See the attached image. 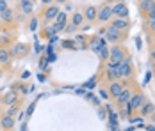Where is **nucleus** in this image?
Returning <instances> with one entry per match:
<instances>
[{
	"instance_id": "obj_9",
	"label": "nucleus",
	"mask_w": 155,
	"mask_h": 131,
	"mask_svg": "<svg viewBox=\"0 0 155 131\" xmlns=\"http://www.w3.org/2000/svg\"><path fill=\"white\" fill-rule=\"evenodd\" d=\"M0 25H5V27H15V25H18L15 7H9L4 13H0Z\"/></svg>"
},
{
	"instance_id": "obj_11",
	"label": "nucleus",
	"mask_w": 155,
	"mask_h": 131,
	"mask_svg": "<svg viewBox=\"0 0 155 131\" xmlns=\"http://www.w3.org/2000/svg\"><path fill=\"white\" fill-rule=\"evenodd\" d=\"M82 14H84L86 23L94 25V23H96V18H98V5H94V4L84 5V7H82Z\"/></svg>"
},
{
	"instance_id": "obj_28",
	"label": "nucleus",
	"mask_w": 155,
	"mask_h": 131,
	"mask_svg": "<svg viewBox=\"0 0 155 131\" xmlns=\"http://www.w3.org/2000/svg\"><path fill=\"white\" fill-rule=\"evenodd\" d=\"M55 21L61 23V25H66V23H68V13H66V11H61V13L57 14V18H55Z\"/></svg>"
},
{
	"instance_id": "obj_40",
	"label": "nucleus",
	"mask_w": 155,
	"mask_h": 131,
	"mask_svg": "<svg viewBox=\"0 0 155 131\" xmlns=\"http://www.w3.org/2000/svg\"><path fill=\"white\" fill-rule=\"evenodd\" d=\"M150 64H152V69H153V74H155V60H152Z\"/></svg>"
},
{
	"instance_id": "obj_19",
	"label": "nucleus",
	"mask_w": 155,
	"mask_h": 131,
	"mask_svg": "<svg viewBox=\"0 0 155 131\" xmlns=\"http://www.w3.org/2000/svg\"><path fill=\"white\" fill-rule=\"evenodd\" d=\"M21 106H23V98H20L16 103L9 104L7 108H4V114L11 117H18V114H21Z\"/></svg>"
},
{
	"instance_id": "obj_13",
	"label": "nucleus",
	"mask_w": 155,
	"mask_h": 131,
	"mask_svg": "<svg viewBox=\"0 0 155 131\" xmlns=\"http://www.w3.org/2000/svg\"><path fill=\"white\" fill-rule=\"evenodd\" d=\"M112 16L114 18H125V20L130 18V11H128V5H127L125 0H118L112 5Z\"/></svg>"
},
{
	"instance_id": "obj_16",
	"label": "nucleus",
	"mask_w": 155,
	"mask_h": 131,
	"mask_svg": "<svg viewBox=\"0 0 155 131\" xmlns=\"http://www.w3.org/2000/svg\"><path fill=\"white\" fill-rule=\"evenodd\" d=\"M136 83H137V82H136ZM132 89H134V83H132V85H127V87L121 90V94H120V96L114 99V103H116V106H118V108H123L125 104L130 101V96H132Z\"/></svg>"
},
{
	"instance_id": "obj_15",
	"label": "nucleus",
	"mask_w": 155,
	"mask_h": 131,
	"mask_svg": "<svg viewBox=\"0 0 155 131\" xmlns=\"http://www.w3.org/2000/svg\"><path fill=\"white\" fill-rule=\"evenodd\" d=\"M107 27L109 29H116V30H130L132 21H130V18L128 20H125V18H112L107 23Z\"/></svg>"
},
{
	"instance_id": "obj_21",
	"label": "nucleus",
	"mask_w": 155,
	"mask_h": 131,
	"mask_svg": "<svg viewBox=\"0 0 155 131\" xmlns=\"http://www.w3.org/2000/svg\"><path fill=\"white\" fill-rule=\"evenodd\" d=\"M155 0H137V7H139V13H141V18L146 14L152 7H153Z\"/></svg>"
},
{
	"instance_id": "obj_10",
	"label": "nucleus",
	"mask_w": 155,
	"mask_h": 131,
	"mask_svg": "<svg viewBox=\"0 0 155 131\" xmlns=\"http://www.w3.org/2000/svg\"><path fill=\"white\" fill-rule=\"evenodd\" d=\"M128 83L123 82V80H112V82H109L107 83V92H109V98H112V99H116L120 94H121V90L127 87Z\"/></svg>"
},
{
	"instance_id": "obj_34",
	"label": "nucleus",
	"mask_w": 155,
	"mask_h": 131,
	"mask_svg": "<svg viewBox=\"0 0 155 131\" xmlns=\"http://www.w3.org/2000/svg\"><path fill=\"white\" fill-rule=\"evenodd\" d=\"M98 115H100V119H105V108H98Z\"/></svg>"
},
{
	"instance_id": "obj_20",
	"label": "nucleus",
	"mask_w": 155,
	"mask_h": 131,
	"mask_svg": "<svg viewBox=\"0 0 155 131\" xmlns=\"http://www.w3.org/2000/svg\"><path fill=\"white\" fill-rule=\"evenodd\" d=\"M137 112H139L141 117H150V114H153V112H155V104L152 101H148V99H146Z\"/></svg>"
},
{
	"instance_id": "obj_38",
	"label": "nucleus",
	"mask_w": 155,
	"mask_h": 131,
	"mask_svg": "<svg viewBox=\"0 0 155 131\" xmlns=\"http://www.w3.org/2000/svg\"><path fill=\"white\" fill-rule=\"evenodd\" d=\"M64 7H66V13H68V11H70V9H71V4H70V2H68V4H64Z\"/></svg>"
},
{
	"instance_id": "obj_14",
	"label": "nucleus",
	"mask_w": 155,
	"mask_h": 131,
	"mask_svg": "<svg viewBox=\"0 0 155 131\" xmlns=\"http://www.w3.org/2000/svg\"><path fill=\"white\" fill-rule=\"evenodd\" d=\"M104 44H107V41H105L104 37H100L98 34H94V36H91V37L87 39V50H91L94 55H98V51H100V48H102Z\"/></svg>"
},
{
	"instance_id": "obj_39",
	"label": "nucleus",
	"mask_w": 155,
	"mask_h": 131,
	"mask_svg": "<svg viewBox=\"0 0 155 131\" xmlns=\"http://www.w3.org/2000/svg\"><path fill=\"white\" fill-rule=\"evenodd\" d=\"M148 119H150L152 122H155V112H153V114H150V117H148Z\"/></svg>"
},
{
	"instance_id": "obj_24",
	"label": "nucleus",
	"mask_w": 155,
	"mask_h": 131,
	"mask_svg": "<svg viewBox=\"0 0 155 131\" xmlns=\"http://www.w3.org/2000/svg\"><path fill=\"white\" fill-rule=\"evenodd\" d=\"M143 30L146 32V36H153L155 34V20H143Z\"/></svg>"
},
{
	"instance_id": "obj_29",
	"label": "nucleus",
	"mask_w": 155,
	"mask_h": 131,
	"mask_svg": "<svg viewBox=\"0 0 155 131\" xmlns=\"http://www.w3.org/2000/svg\"><path fill=\"white\" fill-rule=\"evenodd\" d=\"M77 30H78V29L75 27V25H73V23H70V21H68V23L64 25V30H62V32H66L68 36H71V34H75Z\"/></svg>"
},
{
	"instance_id": "obj_1",
	"label": "nucleus",
	"mask_w": 155,
	"mask_h": 131,
	"mask_svg": "<svg viewBox=\"0 0 155 131\" xmlns=\"http://www.w3.org/2000/svg\"><path fill=\"white\" fill-rule=\"evenodd\" d=\"M118 69H120V76H121L123 82L130 83V85L136 83V67H134V62H132L130 55L118 64Z\"/></svg>"
},
{
	"instance_id": "obj_37",
	"label": "nucleus",
	"mask_w": 155,
	"mask_h": 131,
	"mask_svg": "<svg viewBox=\"0 0 155 131\" xmlns=\"http://www.w3.org/2000/svg\"><path fill=\"white\" fill-rule=\"evenodd\" d=\"M68 2H70V0H55L57 5H64V4H68Z\"/></svg>"
},
{
	"instance_id": "obj_43",
	"label": "nucleus",
	"mask_w": 155,
	"mask_h": 131,
	"mask_svg": "<svg viewBox=\"0 0 155 131\" xmlns=\"http://www.w3.org/2000/svg\"><path fill=\"white\" fill-rule=\"evenodd\" d=\"M152 46H155V44H152Z\"/></svg>"
},
{
	"instance_id": "obj_12",
	"label": "nucleus",
	"mask_w": 155,
	"mask_h": 131,
	"mask_svg": "<svg viewBox=\"0 0 155 131\" xmlns=\"http://www.w3.org/2000/svg\"><path fill=\"white\" fill-rule=\"evenodd\" d=\"M21 96L16 92L15 89H11L9 87V90L7 92H4V94H0V106L2 108H7L9 104H13V103H16L18 99H20Z\"/></svg>"
},
{
	"instance_id": "obj_7",
	"label": "nucleus",
	"mask_w": 155,
	"mask_h": 131,
	"mask_svg": "<svg viewBox=\"0 0 155 131\" xmlns=\"http://www.w3.org/2000/svg\"><path fill=\"white\" fill-rule=\"evenodd\" d=\"M112 5L109 2H102L98 5V18H96V23L98 25H107L109 21L112 20Z\"/></svg>"
},
{
	"instance_id": "obj_33",
	"label": "nucleus",
	"mask_w": 155,
	"mask_h": 131,
	"mask_svg": "<svg viewBox=\"0 0 155 131\" xmlns=\"http://www.w3.org/2000/svg\"><path fill=\"white\" fill-rule=\"evenodd\" d=\"M148 57H150V62L155 60V46H150V53H148Z\"/></svg>"
},
{
	"instance_id": "obj_18",
	"label": "nucleus",
	"mask_w": 155,
	"mask_h": 131,
	"mask_svg": "<svg viewBox=\"0 0 155 131\" xmlns=\"http://www.w3.org/2000/svg\"><path fill=\"white\" fill-rule=\"evenodd\" d=\"M16 128V117L4 115L0 117V131H15Z\"/></svg>"
},
{
	"instance_id": "obj_8",
	"label": "nucleus",
	"mask_w": 155,
	"mask_h": 131,
	"mask_svg": "<svg viewBox=\"0 0 155 131\" xmlns=\"http://www.w3.org/2000/svg\"><path fill=\"white\" fill-rule=\"evenodd\" d=\"M36 4H38V0H18V4H16V11L21 13V14L29 20V18L34 14V7H36Z\"/></svg>"
},
{
	"instance_id": "obj_22",
	"label": "nucleus",
	"mask_w": 155,
	"mask_h": 131,
	"mask_svg": "<svg viewBox=\"0 0 155 131\" xmlns=\"http://www.w3.org/2000/svg\"><path fill=\"white\" fill-rule=\"evenodd\" d=\"M11 89H15L21 98H25V96L29 94V85H27L25 82H21V80H20V82H15V83L11 85Z\"/></svg>"
},
{
	"instance_id": "obj_36",
	"label": "nucleus",
	"mask_w": 155,
	"mask_h": 131,
	"mask_svg": "<svg viewBox=\"0 0 155 131\" xmlns=\"http://www.w3.org/2000/svg\"><path fill=\"white\" fill-rule=\"evenodd\" d=\"M50 4H55V0H41V5H50Z\"/></svg>"
},
{
	"instance_id": "obj_23",
	"label": "nucleus",
	"mask_w": 155,
	"mask_h": 131,
	"mask_svg": "<svg viewBox=\"0 0 155 131\" xmlns=\"http://www.w3.org/2000/svg\"><path fill=\"white\" fill-rule=\"evenodd\" d=\"M70 23H73L77 29H80L84 23H86V20H84V14H82V11H75L73 14H71V20H70Z\"/></svg>"
},
{
	"instance_id": "obj_2",
	"label": "nucleus",
	"mask_w": 155,
	"mask_h": 131,
	"mask_svg": "<svg viewBox=\"0 0 155 131\" xmlns=\"http://www.w3.org/2000/svg\"><path fill=\"white\" fill-rule=\"evenodd\" d=\"M61 13V5H57V4H50V5H41V11H39V21L43 23V25H50V23H54L55 21V18L57 14Z\"/></svg>"
},
{
	"instance_id": "obj_3",
	"label": "nucleus",
	"mask_w": 155,
	"mask_h": 131,
	"mask_svg": "<svg viewBox=\"0 0 155 131\" xmlns=\"http://www.w3.org/2000/svg\"><path fill=\"white\" fill-rule=\"evenodd\" d=\"M128 37V30H116V29H109L104 34V39L110 44H123Z\"/></svg>"
},
{
	"instance_id": "obj_26",
	"label": "nucleus",
	"mask_w": 155,
	"mask_h": 131,
	"mask_svg": "<svg viewBox=\"0 0 155 131\" xmlns=\"http://www.w3.org/2000/svg\"><path fill=\"white\" fill-rule=\"evenodd\" d=\"M38 23H39V18H38L36 14H32L31 18L27 20V25H29V30H32V32H34V30L38 29Z\"/></svg>"
},
{
	"instance_id": "obj_35",
	"label": "nucleus",
	"mask_w": 155,
	"mask_h": 131,
	"mask_svg": "<svg viewBox=\"0 0 155 131\" xmlns=\"http://www.w3.org/2000/svg\"><path fill=\"white\" fill-rule=\"evenodd\" d=\"M100 94H102V98H104V99H110V98H109V92H107V90H104V89H102V90H100Z\"/></svg>"
},
{
	"instance_id": "obj_41",
	"label": "nucleus",
	"mask_w": 155,
	"mask_h": 131,
	"mask_svg": "<svg viewBox=\"0 0 155 131\" xmlns=\"http://www.w3.org/2000/svg\"><path fill=\"white\" fill-rule=\"evenodd\" d=\"M2 78H4V69L0 67V80H2Z\"/></svg>"
},
{
	"instance_id": "obj_6",
	"label": "nucleus",
	"mask_w": 155,
	"mask_h": 131,
	"mask_svg": "<svg viewBox=\"0 0 155 131\" xmlns=\"http://www.w3.org/2000/svg\"><path fill=\"white\" fill-rule=\"evenodd\" d=\"M144 101H146V96H144L143 89H141L137 83H134L132 96H130V101H128V104L132 106V110H134V112H137L141 106H143V103H144Z\"/></svg>"
},
{
	"instance_id": "obj_31",
	"label": "nucleus",
	"mask_w": 155,
	"mask_h": 131,
	"mask_svg": "<svg viewBox=\"0 0 155 131\" xmlns=\"http://www.w3.org/2000/svg\"><path fill=\"white\" fill-rule=\"evenodd\" d=\"M11 5H9V2L7 0H0V13H4L5 9H9Z\"/></svg>"
},
{
	"instance_id": "obj_5",
	"label": "nucleus",
	"mask_w": 155,
	"mask_h": 131,
	"mask_svg": "<svg viewBox=\"0 0 155 131\" xmlns=\"http://www.w3.org/2000/svg\"><path fill=\"white\" fill-rule=\"evenodd\" d=\"M9 50H11L13 60H21V58L29 57V53H31V44L18 41V43H15L13 46H9Z\"/></svg>"
},
{
	"instance_id": "obj_30",
	"label": "nucleus",
	"mask_w": 155,
	"mask_h": 131,
	"mask_svg": "<svg viewBox=\"0 0 155 131\" xmlns=\"http://www.w3.org/2000/svg\"><path fill=\"white\" fill-rule=\"evenodd\" d=\"M52 29L55 30V34H59V32H62V30H64V25L57 23V21H54V23H52Z\"/></svg>"
},
{
	"instance_id": "obj_32",
	"label": "nucleus",
	"mask_w": 155,
	"mask_h": 131,
	"mask_svg": "<svg viewBox=\"0 0 155 131\" xmlns=\"http://www.w3.org/2000/svg\"><path fill=\"white\" fill-rule=\"evenodd\" d=\"M128 122H132V124H136V122H144V117H130L128 119Z\"/></svg>"
},
{
	"instance_id": "obj_4",
	"label": "nucleus",
	"mask_w": 155,
	"mask_h": 131,
	"mask_svg": "<svg viewBox=\"0 0 155 131\" xmlns=\"http://www.w3.org/2000/svg\"><path fill=\"white\" fill-rule=\"evenodd\" d=\"M130 53H128V50L125 48L123 44H112L110 48H109V62H112V64H120L121 60L128 57Z\"/></svg>"
},
{
	"instance_id": "obj_25",
	"label": "nucleus",
	"mask_w": 155,
	"mask_h": 131,
	"mask_svg": "<svg viewBox=\"0 0 155 131\" xmlns=\"http://www.w3.org/2000/svg\"><path fill=\"white\" fill-rule=\"evenodd\" d=\"M61 48L62 50H78V46L75 44V39H64V41H61Z\"/></svg>"
},
{
	"instance_id": "obj_42",
	"label": "nucleus",
	"mask_w": 155,
	"mask_h": 131,
	"mask_svg": "<svg viewBox=\"0 0 155 131\" xmlns=\"http://www.w3.org/2000/svg\"><path fill=\"white\" fill-rule=\"evenodd\" d=\"M4 115V108H2V106H0V117Z\"/></svg>"
},
{
	"instance_id": "obj_17",
	"label": "nucleus",
	"mask_w": 155,
	"mask_h": 131,
	"mask_svg": "<svg viewBox=\"0 0 155 131\" xmlns=\"http://www.w3.org/2000/svg\"><path fill=\"white\" fill-rule=\"evenodd\" d=\"M11 64H13L11 50L9 48H0V67L4 71H7V69H11Z\"/></svg>"
},
{
	"instance_id": "obj_27",
	"label": "nucleus",
	"mask_w": 155,
	"mask_h": 131,
	"mask_svg": "<svg viewBox=\"0 0 155 131\" xmlns=\"http://www.w3.org/2000/svg\"><path fill=\"white\" fill-rule=\"evenodd\" d=\"M98 57H100V60H102V62H107V60H109V48H107V44H104V46L100 48Z\"/></svg>"
}]
</instances>
